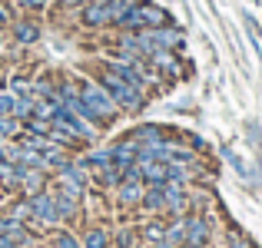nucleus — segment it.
Here are the masks:
<instances>
[{
	"label": "nucleus",
	"mask_w": 262,
	"mask_h": 248,
	"mask_svg": "<svg viewBox=\"0 0 262 248\" xmlns=\"http://www.w3.org/2000/svg\"><path fill=\"white\" fill-rule=\"evenodd\" d=\"M100 86L106 89L110 96H113V103H116L120 109H129V113H140V109L146 106V93H143L140 86H133V83L120 80L116 73H110V70H103V73H100Z\"/></svg>",
	"instance_id": "1"
},
{
	"label": "nucleus",
	"mask_w": 262,
	"mask_h": 248,
	"mask_svg": "<svg viewBox=\"0 0 262 248\" xmlns=\"http://www.w3.org/2000/svg\"><path fill=\"white\" fill-rule=\"evenodd\" d=\"M166 23H169V13L163 10V7L149 4V0H136L126 13L116 20L120 30H149V27H166Z\"/></svg>",
	"instance_id": "2"
},
{
	"label": "nucleus",
	"mask_w": 262,
	"mask_h": 248,
	"mask_svg": "<svg viewBox=\"0 0 262 248\" xmlns=\"http://www.w3.org/2000/svg\"><path fill=\"white\" fill-rule=\"evenodd\" d=\"M27 202H30V222L37 225H60L63 222V215H60L57 209V199H53V192H37V195H27Z\"/></svg>",
	"instance_id": "3"
},
{
	"label": "nucleus",
	"mask_w": 262,
	"mask_h": 248,
	"mask_svg": "<svg viewBox=\"0 0 262 248\" xmlns=\"http://www.w3.org/2000/svg\"><path fill=\"white\" fill-rule=\"evenodd\" d=\"M80 96H83V100H86L90 106H93V109H96V113H100L106 122H110V119H116V109H120V106L113 103V96H110L106 89L100 86V83L80 80Z\"/></svg>",
	"instance_id": "4"
},
{
	"label": "nucleus",
	"mask_w": 262,
	"mask_h": 248,
	"mask_svg": "<svg viewBox=\"0 0 262 248\" xmlns=\"http://www.w3.org/2000/svg\"><path fill=\"white\" fill-rule=\"evenodd\" d=\"M143 192H146V182H143V179H123V182L116 185V199H120V205H126V209H133V205L143 202Z\"/></svg>",
	"instance_id": "5"
},
{
	"label": "nucleus",
	"mask_w": 262,
	"mask_h": 248,
	"mask_svg": "<svg viewBox=\"0 0 262 248\" xmlns=\"http://www.w3.org/2000/svg\"><path fill=\"white\" fill-rule=\"evenodd\" d=\"M209 242V222L199 215L186 218V248H203Z\"/></svg>",
	"instance_id": "6"
},
{
	"label": "nucleus",
	"mask_w": 262,
	"mask_h": 248,
	"mask_svg": "<svg viewBox=\"0 0 262 248\" xmlns=\"http://www.w3.org/2000/svg\"><path fill=\"white\" fill-rule=\"evenodd\" d=\"M146 63L153 66L156 73H166V77H176V73H179V60H176L173 50H153L146 57Z\"/></svg>",
	"instance_id": "7"
},
{
	"label": "nucleus",
	"mask_w": 262,
	"mask_h": 248,
	"mask_svg": "<svg viewBox=\"0 0 262 248\" xmlns=\"http://www.w3.org/2000/svg\"><path fill=\"white\" fill-rule=\"evenodd\" d=\"M10 33L17 37V43H37L40 40V23L37 20H13Z\"/></svg>",
	"instance_id": "8"
},
{
	"label": "nucleus",
	"mask_w": 262,
	"mask_h": 248,
	"mask_svg": "<svg viewBox=\"0 0 262 248\" xmlns=\"http://www.w3.org/2000/svg\"><path fill=\"white\" fill-rule=\"evenodd\" d=\"M140 205L146 212H163V209H166V192H163V185H146Z\"/></svg>",
	"instance_id": "9"
},
{
	"label": "nucleus",
	"mask_w": 262,
	"mask_h": 248,
	"mask_svg": "<svg viewBox=\"0 0 262 248\" xmlns=\"http://www.w3.org/2000/svg\"><path fill=\"white\" fill-rule=\"evenodd\" d=\"M166 242L173 245V248L186 245V218H183V215H176V222L166 225Z\"/></svg>",
	"instance_id": "10"
},
{
	"label": "nucleus",
	"mask_w": 262,
	"mask_h": 248,
	"mask_svg": "<svg viewBox=\"0 0 262 248\" xmlns=\"http://www.w3.org/2000/svg\"><path fill=\"white\" fill-rule=\"evenodd\" d=\"M110 245V232L106 229H90L83 232V248H106Z\"/></svg>",
	"instance_id": "11"
},
{
	"label": "nucleus",
	"mask_w": 262,
	"mask_h": 248,
	"mask_svg": "<svg viewBox=\"0 0 262 248\" xmlns=\"http://www.w3.org/2000/svg\"><path fill=\"white\" fill-rule=\"evenodd\" d=\"M20 126H24V122H20L17 116H0V139H17Z\"/></svg>",
	"instance_id": "12"
},
{
	"label": "nucleus",
	"mask_w": 262,
	"mask_h": 248,
	"mask_svg": "<svg viewBox=\"0 0 262 248\" xmlns=\"http://www.w3.org/2000/svg\"><path fill=\"white\" fill-rule=\"evenodd\" d=\"M53 248H83V242H80L73 232H57V235H53Z\"/></svg>",
	"instance_id": "13"
},
{
	"label": "nucleus",
	"mask_w": 262,
	"mask_h": 248,
	"mask_svg": "<svg viewBox=\"0 0 262 248\" xmlns=\"http://www.w3.org/2000/svg\"><path fill=\"white\" fill-rule=\"evenodd\" d=\"M143 238H146V242L149 245H153V242H163V238H166V225H146V229H143Z\"/></svg>",
	"instance_id": "14"
},
{
	"label": "nucleus",
	"mask_w": 262,
	"mask_h": 248,
	"mask_svg": "<svg viewBox=\"0 0 262 248\" xmlns=\"http://www.w3.org/2000/svg\"><path fill=\"white\" fill-rule=\"evenodd\" d=\"M136 242H140V238L133 235V229H123L120 235H116V245L120 248H136Z\"/></svg>",
	"instance_id": "15"
},
{
	"label": "nucleus",
	"mask_w": 262,
	"mask_h": 248,
	"mask_svg": "<svg viewBox=\"0 0 262 248\" xmlns=\"http://www.w3.org/2000/svg\"><path fill=\"white\" fill-rule=\"evenodd\" d=\"M13 20H17V17H13V7L7 4V0H0V30H4V27H10Z\"/></svg>",
	"instance_id": "16"
},
{
	"label": "nucleus",
	"mask_w": 262,
	"mask_h": 248,
	"mask_svg": "<svg viewBox=\"0 0 262 248\" xmlns=\"http://www.w3.org/2000/svg\"><path fill=\"white\" fill-rule=\"evenodd\" d=\"M13 103H17L13 93H0V116H13Z\"/></svg>",
	"instance_id": "17"
},
{
	"label": "nucleus",
	"mask_w": 262,
	"mask_h": 248,
	"mask_svg": "<svg viewBox=\"0 0 262 248\" xmlns=\"http://www.w3.org/2000/svg\"><path fill=\"white\" fill-rule=\"evenodd\" d=\"M13 4L20 7V10H43V7H50V0H13Z\"/></svg>",
	"instance_id": "18"
},
{
	"label": "nucleus",
	"mask_w": 262,
	"mask_h": 248,
	"mask_svg": "<svg viewBox=\"0 0 262 248\" xmlns=\"http://www.w3.org/2000/svg\"><path fill=\"white\" fill-rule=\"evenodd\" d=\"M60 7H83V4H90V0H57Z\"/></svg>",
	"instance_id": "19"
},
{
	"label": "nucleus",
	"mask_w": 262,
	"mask_h": 248,
	"mask_svg": "<svg viewBox=\"0 0 262 248\" xmlns=\"http://www.w3.org/2000/svg\"><path fill=\"white\" fill-rule=\"evenodd\" d=\"M0 46H4V30H0Z\"/></svg>",
	"instance_id": "20"
},
{
	"label": "nucleus",
	"mask_w": 262,
	"mask_h": 248,
	"mask_svg": "<svg viewBox=\"0 0 262 248\" xmlns=\"http://www.w3.org/2000/svg\"><path fill=\"white\" fill-rule=\"evenodd\" d=\"M236 248H249V245H236Z\"/></svg>",
	"instance_id": "21"
}]
</instances>
